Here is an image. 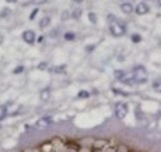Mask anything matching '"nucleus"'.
Returning <instances> with one entry per match:
<instances>
[{"label": "nucleus", "mask_w": 161, "mask_h": 152, "mask_svg": "<svg viewBox=\"0 0 161 152\" xmlns=\"http://www.w3.org/2000/svg\"><path fill=\"white\" fill-rule=\"evenodd\" d=\"M108 23H109V32L113 36L119 38V36L126 34V24L123 21H121L119 18H116L113 14L108 16Z\"/></svg>", "instance_id": "f257e3e1"}, {"label": "nucleus", "mask_w": 161, "mask_h": 152, "mask_svg": "<svg viewBox=\"0 0 161 152\" xmlns=\"http://www.w3.org/2000/svg\"><path fill=\"white\" fill-rule=\"evenodd\" d=\"M133 78L137 84H144L147 82V71L143 66H135L133 67Z\"/></svg>", "instance_id": "f03ea898"}, {"label": "nucleus", "mask_w": 161, "mask_h": 152, "mask_svg": "<svg viewBox=\"0 0 161 152\" xmlns=\"http://www.w3.org/2000/svg\"><path fill=\"white\" fill-rule=\"evenodd\" d=\"M129 112V106L125 102H116L115 103V116L118 119H125L128 116Z\"/></svg>", "instance_id": "7ed1b4c3"}, {"label": "nucleus", "mask_w": 161, "mask_h": 152, "mask_svg": "<svg viewBox=\"0 0 161 152\" xmlns=\"http://www.w3.org/2000/svg\"><path fill=\"white\" fill-rule=\"evenodd\" d=\"M52 124V117L50 116H42L35 121V127L37 128H46Z\"/></svg>", "instance_id": "20e7f679"}, {"label": "nucleus", "mask_w": 161, "mask_h": 152, "mask_svg": "<svg viewBox=\"0 0 161 152\" xmlns=\"http://www.w3.org/2000/svg\"><path fill=\"white\" fill-rule=\"evenodd\" d=\"M149 11H150V7H149V4H146L144 1L139 3L136 7H135V13H136L137 16H144Z\"/></svg>", "instance_id": "39448f33"}, {"label": "nucleus", "mask_w": 161, "mask_h": 152, "mask_svg": "<svg viewBox=\"0 0 161 152\" xmlns=\"http://www.w3.org/2000/svg\"><path fill=\"white\" fill-rule=\"evenodd\" d=\"M35 38H37V35H35V32L31 31V29H27V31L23 32V40H24L25 43H34L35 42Z\"/></svg>", "instance_id": "423d86ee"}, {"label": "nucleus", "mask_w": 161, "mask_h": 152, "mask_svg": "<svg viewBox=\"0 0 161 152\" xmlns=\"http://www.w3.org/2000/svg\"><path fill=\"white\" fill-rule=\"evenodd\" d=\"M121 10L123 14H130L135 8H133V4L130 1H122L121 3Z\"/></svg>", "instance_id": "0eeeda50"}, {"label": "nucleus", "mask_w": 161, "mask_h": 152, "mask_svg": "<svg viewBox=\"0 0 161 152\" xmlns=\"http://www.w3.org/2000/svg\"><path fill=\"white\" fill-rule=\"evenodd\" d=\"M121 82L123 85H128V87H133V85L136 84V81L133 78V74H126V75L121 80Z\"/></svg>", "instance_id": "6e6552de"}, {"label": "nucleus", "mask_w": 161, "mask_h": 152, "mask_svg": "<svg viewBox=\"0 0 161 152\" xmlns=\"http://www.w3.org/2000/svg\"><path fill=\"white\" fill-rule=\"evenodd\" d=\"M49 98H50V89L44 88L39 92V99L42 101V102H46V101H49Z\"/></svg>", "instance_id": "1a4fd4ad"}, {"label": "nucleus", "mask_w": 161, "mask_h": 152, "mask_svg": "<svg viewBox=\"0 0 161 152\" xmlns=\"http://www.w3.org/2000/svg\"><path fill=\"white\" fill-rule=\"evenodd\" d=\"M49 25H50V17L48 16H45V17H42L41 18V21H39V28H48Z\"/></svg>", "instance_id": "9d476101"}, {"label": "nucleus", "mask_w": 161, "mask_h": 152, "mask_svg": "<svg viewBox=\"0 0 161 152\" xmlns=\"http://www.w3.org/2000/svg\"><path fill=\"white\" fill-rule=\"evenodd\" d=\"M50 70H52V73H55V74H64V73H66V64L55 66V67H52Z\"/></svg>", "instance_id": "9b49d317"}, {"label": "nucleus", "mask_w": 161, "mask_h": 152, "mask_svg": "<svg viewBox=\"0 0 161 152\" xmlns=\"http://www.w3.org/2000/svg\"><path fill=\"white\" fill-rule=\"evenodd\" d=\"M90 96H91V94H90L88 91H86V89H81V91H79V94H77V98H79V99H88Z\"/></svg>", "instance_id": "f8f14e48"}, {"label": "nucleus", "mask_w": 161, "mask_h": 152, "mask_svg": "<svg viewBox=\"0 0 161 152\" xmlns=\"http://www.w3.org/2000/svg\"><path fill=\"white\" fill-rule=\"evenodd\" d=\"M125 75H126V71H123V70H115V71H113V77L119 81H121Z\"/></svg>", "instance_id": "ddd939ff"}, {"label": "nucleus", "mask_w": 161, "mask_h": 152, "mask_svg": "<svg viewBox=\"0 0 161 152\" xmlns=\"http://www.w3.org/2000/svg\"><path fill=\"white\" fill-rule=\"evenodd\" d=\"M112 92L115 94V95H121V96H125V98H128L130 94L129 92H126V91H122L121 88H112Z\"/></svg>", "instance_id": "4468645a"}, {"label": "nucleus", "mask_w": 161, "mask_h": 152, "mask_svg": "<svg viewBox=\"0 0 161 152\" xmlns=\"http://www.w3.org/2000/svg\"><path fill=\"white\" fill-rule=\"evenodd\" d=\"M8 106H10V105H6V106H3V107H1V113H0V121H3L8 116V113H7V107H8Z\"/></svg>", "instance_id": "2eb2a0df"}, {"label": "nucleus", "mask_w": 161, "mask_h": 152, "mask_svg": "<svg viewBox=\"0 0 161 152\" xmlns=\"http://www.w3.org/2000/svg\"><path fill=\"white\" fill-rule=\"evenodd\" d=\"M11 14V10L8 7H6V8H3L1 11H0V18H6V17H8Z\"/></svg>", "instance_id": "dca6fc26"}, {"label": "nucleus", "mask_w": 161, "mask_h": 152, "mask_svg": "<svg viewBox=\"0 0 161 152\" xmlns=\"http://www.w3.org/2000/svg\"><path fill=\"white\" fill-rule=\"evenodd\" d=\"M81 14H83V11H81L80 8H76V10H73L72 11V17L74 18V20H79L81 17Z\"/></svg>", "instance_id": "f3484780"}, {"label": "nucleus", "mask_w": 161, "mask_h": 152, "mask_svg": "<svg viewBox=\"0 0 161 152\" xmlns=\"http://www.w3.org/2000/svg\"><path fill=\"white\" fill-rule=\"evenodd\" d=\"M63 38L66 40H69V42H70V40H74V39H76V34H74V32H66Z\"/></svg>", "instance_id": "a211bd4d"}, {"label": "nucleus", "mask_w": 161, "mask_h": 152, "mask_svg": "<svg viewBox=\"0 0 161 152\" xmlns=\"http://www.w3.org/2000/svg\"><path fill=\"white\" fill-rule=\"evenodd\" d=\"M88 20H90V23H93V24H97V14H95V13L90 11V13H88Z\"/></svg>", "instance_id": "6ab92c4d"}, {"label": "nucleus", "mask_w": 161, "mask_h": 152, "mask_svg": "<svg viewBox=\"0 0 161 152\" xmlns=\"http://www.w3.org/2000/svg\"><path fill=\"white\" fill-rule=\"evenodd\" d=\"M70 17H72V11H69V10H66V11H63V13H62V20H63V21L69 20Z\"/></svg>", "instance_id": "aec40b11"}, {"label": "nucleus", "mask_w": 161, "mask_h": 152, "mask_svg": "<svg viewBox=\"0 0 161 152\" xmlns=\"http://www.w3.org/2000/svg\"><path fill=\"white\" fill-rule=\"evenodd\" d=\"M130 38H132V42H135V43H137V42H140V40H142V36H140L139 34H133Z\"/></svg>", "instance_id": "412c9836"}, {"label": "nucleus", "mask_w": 161, "mask_h": 152, "mask_svg": "<svg viewBox=\"0 0 161 152\" xmlns=\"http://www.w3.org/2000/svg\"><path fill=\"white\" fill-rule=\"evenodd\" d=\"M24 71V66H17L16 68L13 70V74H21Z\"/></svg>", "instance_id": "4be33fe9"}, {"label": "nucleus", "mask_w": 161, "mask_h": 152, "mask_svg": "<svg viewBox=\"0 0 161 152\" xmlns=\"http://www.w3.org/2000/svg\"><path fill=\"white\" fill-rule=\"evenodd\" d=\"M38 11H39V8H38V7L34 8V10H32V13H31V16H30V20H34V18L37 17V14H38Z\"/></svg>", "instance_id": "5701e85b"}, {"label": "nucleus", "mask_w": 161, "mask_h": 152, "mask_svg": "<svg viewBox=\"0 0 161 152\" xmlns=\"http://www.w3.org/2000/svg\"><path fill=\"white\" fill-rule=\"evenodd\" d=\"M46 67H48V63H46V62H42V63L38 64V70H45Z\"/></svg>", "instance_id": "b1692460"}, {"label": "nucleus", "mask_w": 161, "mask_h": 152, "mask_svg": "<svg viewBox=\"0 0 161 152\" xmlns=\"http://www.w3.org/2000/svg\"><path fill=\"white\" fill-rule=\"evenodd\" d=\"M48 0H32V3L34 4H37V6H39V4H45Z\"/></svg>", "instance_id": "393cba45"}, {"label": "nucleus", "mask_w": 161, "mask_h": 152, "mask_svg": "<svg viewBox=\"0 0 161 152\" xmlns=\"http://www.w3.org/2000/svg\"><path fill=\"white\" fill-rule=\"evenodd\" d=\"M94 49H95V46H94V45H88V46H87V52H93Z\"/></svg>", "instance_id": "a878e982"}, {"label": "nucleus", "mask_w": 161, "mask_h": 152, "mask_svg": "<svg viewBox=\"0 0 161 152\" xmlns=\"http://www.w3.org/2000/svg\"><path fill=\"white\" fill-rule=\"evenodd\" d=\"M160 85H161V82H160V81H154V84H153V87H154V88H158Z\"/></svg>", "instance_id": "bb28decb"}, {"label": "nucleus", "mask_w": 161, "mask_h": 152, "mask_svg": "<svg viewBox=\"0 0 161 152\" xmlns=\"http://www.w3.org/2000/svg\"><path fill=\"white\" fill-rule=\"evenodd\" d=\"M6 1H8V3H16L17 0H6Z\"/></svg>", "instance_id": "cd10ccee"}, {"label": "nucleus", "mask_w": 161, "mask_h": 152, "mask_svg": "<svg viewBox=\"0 0 161 152\" xmlns=\"http://www.w3.org/2000/svg\"><path fill=\"white\" fill-rule=\"evenodd\" d=\"M1 42H3V36L0 35V43H1Z\"/></svg>", "instance_id": "c85d7f7f"}, {"label": "nucleus", "mask_w": 161, "mask_h": 152, "mask_svg": "<svg viewBox=\"0 0 161 152\" xmlns=\"http://www.w3.org/2000/svg\"><path fill=\"white\" fill-rule=\"evenodd\" d=\"M158 6H160V7H161V0H158Z\"/></svg>", "instance_id": "c756f323"}, {"label": "nucleus", "mask_w": 161, "mask_h": 152, "mask_svg": "<svg viewBox=\"0 0 161 152\" xmlns=\"http://www.w3.org/2000/svg\"><path fill=\"white\" fill-rule=\"evenodd\" d=\"M74 1H77V3H79V1H83V0H74Z\"/></svg>", "instance_id": "7c9ffc66"}]
</instances>
